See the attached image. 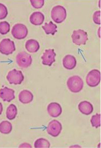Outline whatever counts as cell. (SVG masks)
I'll return each instance as SVG.
<instances>
[{"label": "cell", "mask_w": 101, "mask_h": 148, "mask_svg": "<svg viewBox=\"0 0 101 148\" xmlns=\"http://www.w3.org/2000/svg\"><path fill=\"white\" fill-rule=\"evenodd\" d=\"M69 90L73 93H78L84 88V81L78 75H74L69 78L67 82Z\"/></svg>", "instance_id": "1"}, {"label": "cell", "mask_w": 101, "mask_h": 148, "mask_svg": "<svg viewBox=\"0 0 101 148\" xmlns=\"http://www.w3.org/2000/svg\"><path fill=\"white\" fill-rule=\"evenodd\" d=\"M51 18L55 23L60 24L63 22L67 18V10L63 6L54 7L51 11Z\"/></svg>", "instance_id": "2"}, {"label": "cell", "mask_w": 101, "mask_h": 148, "mask_svg": "<svg viewBox=\"0 0 101 148\" xmlns=\"http://www.w3.org/2000/svg\"><path fill=\"white\" fill-rule=\"evenodd\" d=\"M11 33L12 35L16 39L22 40L27 36L28 30L24 24L18 23L13 27Z\"/></svg>", "instance_id": "3"}, {"label": "cell", "mask_w": 101, "mask_h": 148, "mask_svg": "<svg viewBox=\"0 0 101 148\" xmlns=\"http://www.w3.org/2000/svg\"><path fill=\"white\" fill-rule=\"evenodd\" d=\"M16 62L20 67L27 69L31 65L33 59L29 53L25 51H22L18 53L16 57Z\"/></svg>", "instance_id": "4"}, {"label": "cell", "mask_w": 101, "mask_h": 148, "mask_svg": "<svg viewBox=\"0 0 101 148\" xmlns=\"http://www.w3.org/2000/svg\"><path fill=\"white\" fill-rule=\"evenodd\" d=\"M7 79L11 84L20 85L24 79L22 72L13 69L10 71L7 75Z\"/></svg>", "instance_id": "5"}, {"label": "cell", "mask_w": 101, "mask_h": 148, "mask_svg": "<svg viewBox=\"0 0 101 148\" xmlns=\"http://www.w3.org/2000/svg\"><path fill=\"white\" fill-rule=\"evenodd\" d=\"M86 81L87 86L94 88L98 86L101 82V72L98 69L91 71L86 76Z\"/></svg>", "instance_id": "6"}, {"label": "cell", "mask_w": 101, "mask_h": 148, "mask_svg": "<svg viewBox=\"0 0 101 148\" xmlns=\"http://www.w3.org/2000/svg\"><path fill=\"white\" fill-rule=\"evenodd\" d=\"M72 38L73 43L78 46L85 45L89 39L87 33L82 29L74 30L72 35Z\"/></svg>", "instance_id": "7"}, {"label": "cell", "mask_w": 101, "mask_h": 148, "mask_svg": "<svg viewBox=\"0 0 101 148\" xmlns=\"http://www.w3.org/2000/svg\"><path fill=\"white\" fill-rule=\"evenodd\" d=\"M16 50L14 42L10 39H4L0 42V52L5 55H11Z\"/></svg>", "instance_id": "8"}, {"label": "cell", "mask_w": 101, "mask_h": 148, "mask_svg": "<svg viewBox=\"0 0 101 148\" xmlns=\"http://www.w3.org/2000/svg\"><path fill=\"white\" fill-rule=\"evenodd\" d=\"M46 130L48 134L50 136L57 137L62 132V124L57 120H53L48 123Z\"/></svg>", "instance_id": "9"}, {"label": "cell", "mask_w": 101, "mask_h": 148, "mask_svg": "<svg viewBox=\"0 0 101 148\" xmlns=\"http://www.w3.org/2000/svg\"><path fill=\"white\" fill-rule=\"evenodd\" d=\"M56 57V53L54 49H47L45 50L43 53L41 58L42 60V64L44 66H51L52 64L56 61L55 58Z\"/></svg>", "instance_id": "10"}, {"label": "cell", "mask_w": 101, "mask_h": 148, "mask_svg": "<svg viewBox=\"0 0 101 148\" xmlns=\"http://www.w3.org/2000/svg\"><path fill=\"white\" fill-rule=\"evenodd\" d=\"M15 91L14 90L5 87L0 89V98L6 102H11L15 99Z\"/></svg>", "instance_id": "11"}, {"label": "cell", "mask_w": 101, "mask_h": 148, "mask_svg": "<svg viewBox=\"0 0 101 148\" xmlns=\"http://www.w3.org/2000/svg\"><path fill=\"white\" fill-rule=\"evenodd\" d=\"M47 112L52 117L56 118L62 114V106L58 103H50L47 106Z\"/></svg>", "instance_id": "12"}, {"label": "cell", "mask_w": 101, "mask_h": 148, "mask_svg": "<svg viewBox=\"0 0 101 148\" xmlns=\"http://www.w3.org/2000/svg\"><path fill=\"white\" fill-rule=\"evenodd\" d=\"M45 20V16L41 12H33L30 17V22L35 26H39L42 24Z\"/></svg>", "instance_id": "13"}, {"label": "cell", "mask_w": 101, "mask_h": 148, "mask_svg": "<svg viewBox=\"0 0 101 148\" xmlns=\"http://www.w3.org/2000/svg\"><path fill=\"white\" fill-rule=\"evenodd\" d=\"M63 65L68 70H72L76 66V58L71 55H66L63 59Z\"/></svg>", "instance_id": "14"}, {"label": "cell", "mask_w": 101, "mask_h": 148, "mask_svg": "<svg viewBox=\"0 0 101 148\" xmlns=\"http://www.w3.org/2000/svg\"><path fill=\"white\" fill-rule=\"evenodd\" d=\"M19 101L24 104H27L31 103L34 99L33 93L28 90H23L19 94Z\"/></svg>", "instance_id": "15"}, {"label": "cell", "mask_w": 101, "mask_h": 148, "mask_svg": "<svg viewBox=\"0 0 101 148\" xmlns=\"http://www.w3.org/2000/svg\"><path fill=\"white\" fill-rule=\"evenodd\" d=\"M80 112L85 115H89L93 111V107L91 103L87 101H83L78 105Z\"/></svg>", "instance_id": "16"}, {"label": "cell", "mask_w": 101, "mask_h": 148, "mask_svg": "<svg viewBox=\"0 0 101 148\" xmlns=\"http://www.w3.org/2000/svg\"><path fill=\"white\" fill-rule=\"evenodd\" d=\"M26 50L30 53H35L39 51L40 48L39 42L34 39L28 40L25 43Z\"/></svg>", "instance_id": "17"}, {"label": "cell", "mask_w": 101, "mask_h": 148, "mask_svg": "<svg viewBox=\"0 0 101 148\" xmlns=\"http://www.w3.org/2000/svg\"><path fill=\"white\" fill-rule=\"evenodd\" d=\"M42 28L44 30L46 34L54 35L57 32V26L52 22H50L48 23H45L44 26H42Z\"/></svg>", "instance_id": "18"}, {"label": "cell", "mask_w": 101, "mask_h": 148, "mask_svg": "<svg viewBox=\"0 0 101 148\" xmlns=\"http://www.w3.org/2000/svg\"><path fill=\"white\" fill-rule=\"evenodd\" d=\"M18 114V110L14 104H11L7 108L6 117L10 120H14Z\"/></svg>", "instance_id": "19"}, {"label": "cell", "mask_w": 101, "mask_h": 148, "mask_svg": "<svg viewBox=\"0 0 101 148\" xmlns=\"http://www.w3.org/2000/svg\"><path fill=\"white\" fill-rule=\"evenodd\" d=\"M13 129L11 123L8 121H3L0 123V132L4 134H10Z\"/></svg>", "instance_id": "20"}, {"label": "cell", "mask_w": 101, "mask_h": 148, "mask_svg": "<svg viewBox=\"0 0 101 148\" xmlns=\"http://www.w3.org/2000/svg\"><path fill=\"white\" fill-rule=\"evenodd\" d=\"M50 146V142L45 138L38 139L34 143V147L36 148H49Z\"/></svg>", "instance_id": "21"}, {"label": "cell", "mask_w": 101, "mask_h": 148, "mask_svg": "<svg viewBox=\"0 0 101 148\" xmlns=\"http://www.w3.org/2000/svg\"><path fill=\"white\" fill-rule=\"evenodd\" d=\"M91 123L93 127L98 128L101 126V114H97L92 116L91 119Z\"/></svg>", "instance_id": "22"}, {"label": "cell", "mask_w": 101, "mask_h": 148, "mask_svg": "<svg viewBox=\"0 0 101 148\" xmlns=\"http://www.w3.org/2000/svg\"><path fill=\"white\" fill-rule=\"evenodd\" d=\"M10 24L7 22H0V34L1 35H6L10 31Z\"/></svg>", "instance_id": "23"}, {"label": "cell", "mask_w": 101, "mask_h": 148, "mask_svg": "<svg viewBox=\"0 0 101 148\" xmlns=\"http://www.w3.org/2000/svg\"><path fill=\"white\" fill-rule=\"evenodd\" d=\"M30 3L31 6L36 9H40L45 4L44 0H31L30 1Z\"/></svg>", "instance_id": "24"}, {"label": "cell", "mask_w": 101, "mask_h": 148, "mask_svg": "<svg viewBox=\"0 0 101 148\" xmlns=\"http://www.w3.org/2000/svg\"><path fill=\"white\" fill-rule=\"evenodd\" d=\"M8 15V10L5 5L0 3V20L3 19Z\"/></svg>", "instance_id": "25"}, {"label": "cell", "mask_w": 101, "mask_h": 148, "mask_svg": "<svg viewBox=\"0 0 101 148\" xmlns=\"http://www.w3.org/2000/svg\"><path fill=\"white\" fill-rule=\"evenodd\" d=\"M93 21L96 24H101V11H96L93 15Z\"/></svg>", "instance_id": "26"}, {"label": "cell", "mask_w": 101, "mask_h": 148, "mask_svg": "<svg viewBox=\"0 0 101 148\" xmlns=\"http://www.w3.org/2000/svg\"><path fill=\"white\" fill-rule=\"evenodd\" d=\"M20 148H31V145H30L28 143H23L20 146H19Z\"/></svg>", "instance_id": "27"}, {"label": "cell", "mask_w": 101, "mask_h": 148, "mask_svg": "<svg viewBox=\"0 0 101 148\" xmlns=\"http://www.w3.org/2000/svg\"><path fill=\"white\" fill-rule=\"evenodd\" d=\"M3 111V106L2 103H0V115L2 114V112Z\"/></svg>", "instance_id": "28"}, {"label": "cell", "mask_w": 101, "mask_h": 148, "mask_svg": "<svg viewBox=\"0 0 101 148\" xmlns=\"http://www.w3.org/2000/svg\"><path fill=\"white\" fill-rule=\"evenodd\" d=\"M100 28L99 29V32H98V33H99V37H100Z\"/></svg>", "instance_id": "29"}]
</instances>
